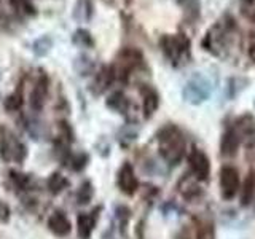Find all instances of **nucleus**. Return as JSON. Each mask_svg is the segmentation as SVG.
<instances>
[{
	"label": "nucleus",
	"instance_id": "obj_1",
	"mask_svg": "<svg viewBox=\"0 0 255 239\" xmlns=\"http://www.w3.org/2000/svg\"><path fill=\"white\" fill-rule=\"evenodd\" d=\"M159 153L164 158V161L169 164H177L185 153V140L182 132L174 126H167L158 134Z\"/></svg>",
	"mask_w": 255,
	"mask_h": 239
},
{
	"label": "nucleus",
	"instance_id": "obj_2",
	"mask_svg": "<svg viewBox=\"0 0 255 239\" xmlns=\"http://www.w3.org/2000/svg\"><path fill=\"white\" fill-rule=\"evenodd\" d=\"M211 90H212V86L209 83V80H207L204 75L195 74L185 83V86H183L182 96L188 104L199 106V104L207 101V98L211 96Z\"/></svg>",
	"mask_w": 255,
	"mask_h": 239
},
{
	"label": "nucleus",
	"instance_id": "obj_3",
	"mask_svg": "<svg viewBox=\"0 0 255 239\" xmlns=\"http://www.w3.org/2000/svg\"><path fill=\"white\" fill-rule=\"evenodd\" d=\"M220 190L222 196L231 199L239 191V172L233 166H223L220 169Z\"/></svg>",
	"mask_w": 255,
	"mask_h": 239
},
{
	"label": "nucleus",
	"instance_id": "obj_4",
	"mask_svg": "<svg viewBox=\"0 0 255 239\" xmlns=\"http://www.w3.org/2000/svg\"><path fill=\"white\" fill-rule=\"evenodd\" d=\"M188 163H190V171L193 172L196 180H207L211 175V163L209 158L206 156L204 151L193 148L188 155Z\"/></svg>",
	"mask_w": 255,
	"mask_h": 239
},
{
	"label": "nucleus",
	"instance_id": "obj_5",
	"mask_svg": "<svg viewBox=\"0 0 255 239\" xmlns=\"http://www.w3.org/2000/svg\"><path fill=\"white\" fill-rule=\"evenodd\" d=\"M188 45H190L188 38L183 37L182 34H179V35H166L161 40L163 51L166 53V56L172 62L177 61L182 56V53H185L188 50Z\"/></svg>",
	"mask_w": 255,
	"mask_h": 239
},
{
	"label": "nucleus",
	"instance_id": "obj_6",
	"mask_svg": "<svg viewBox=\"0 0 255 239\" xmlns=\"http://www.w3.org/2000/svg\"><path fill=\"white\" fill-rule=\"evenodd\" d=\"M118 187L125 195L131 196L135 193V190H137V187H139V182H137V177H135L131 164L126 163L122 166V169H120V172H118Z\"/></svg>",
	"mask_w": 255,
	"mask_h": 239
},
{
	"label": "nucleus",
	"instance_id": "obj_7",
	"mask_svg": "<svg viewBox=\"0 0 255 239\" xmlns=\"http://www.w3.org/2000/svg\"><path fill=\"white\" fill-rule=\"evenodd\" d=\"M48 228L56 236H67L70 233V222L62 212H54L50 219H48Z\"/></svg>",
	"mask_w": 255,
	"mask_h": 239
},
{
	"label": "nucleus",
	"instance_id": "obj_8",
	"mask_svg": "<svg viewBox=\"0 0 255 239\" xmlns=\"http://www.w3.org/2000/svg\"><path fill=\"white\" fill-rule=\"evenodd\" d=\"M239 134L235 129H228L225 134L222 135V142H220V150L222 155L225 156H233L238 148H239Z\"/></svg>",
	"mask_w": 255,
	"mask_h": 239
},
{
	"label": "nucleus",
	"instance_id": "obj_9",
	"mask_svg": "<svg viewBox=\"0 0 255 239\" xmlns=\"http://www.w3.org/2000/svg\"><path fill=\"white\" fill-rule=\"evenodd\" d=\"M46 93H48V85H46V78L43 77L37 82V85L34 86V90H32V94H30V106L35 110H40L43 107Z\"/></svg>",
	"mask_w": 255,
	"mask_h": 239
},
{
	"label": "nucleus",
	"instance_id": "obj_10",
	"mask_svg": "<svg viewBox=\"0 0 255 239\" xmlns=\"http://www.w3.org/2000/svg\"><path fill=\"white\" fill-rule=\"evenodd\" d=\"M2 155H5V158L8 159H16V161H21L26 156V150L21 145L18 140H5L3 142V147H2Z\"/></svg>",
	"mask_w": 255,
	"mask_h": 239
},
{
	"label": "nucleus",
	"instance_id": "obj_11",
	"mask_svg": "<svg viewBox=\"0 0 255 239\" xmlns=\"http://www.w3.org/2000/svg\"><path fill=\"white\" fill-rule=\"evenodd\" d=\"M96 225V219L90 214H80L77 217V231H78V236L82 239H88L91 236L93 230Z\"/></svg>",
	"mask_w": 255,
	"mask_h": 239
},
{
	"label": "nucleus",
	"instance_id": "obj_12",
	"mask_svg": "<svg viewBox=\"0 0 255 239\" xmlns=\"http://www.w3.org/2000/svg\"><path fill=\"white\" fill-rule=\"evenodd\" d=\"M142 96H143V114H145L147 118H150L158 109V104H159L158 94L155 90H151V88H145V90L142 91Z\"/></svg>",
	"mask_w": 255,
	"mask_h": 239
},
{
	"label": "nucleus",
	"instance_id": "obj_13",
	"mask_svg": "<svg viewBox=\"0 0 255 239\" xmlns=\"http://www.w3.org/2000/svg\"><path fill=\"white\" fill-rule=\"evenodd\" d=\"M46 185H48V190H50L53 195H58V193H61L64 188H66L67 179L64 177L62 174H59V172H53L50 175V179H48Z\"/></svg>",
	"mask_w": 255,
	"mask_h": 239
},
{
	"label": "nucleus",
	"instance_id": "obj_14",
	"mask_svg": "<svg viewBox=\"0 0 255 239\" xmlns=\"http://www.w3.org/2000/svg\"><path fill=\"white\" fill-rule=\"evenodd\" d=\"M93 14V5L90 0H78L75 11H74V18L78 21H88Z\"/></svg>",
	"mask_w": 255,
	"mask_h": 239
},
{
	"label": "nucleus",
	"instance_id": "obj_15",
	"mask_svg": "<svg viewBox=\"0 0 255 239\" xmlns=\"http://www.w3.org/2000/svg\"><path fill=\"white\" fill-rule=\"evenodd\" d=\"M107 106L110 107V109H114V110H117V112H123L128 109V99L125 98V94L123 93H114L109 98V101H107Z\"/></svg>",
	"mask_w": 255,
	"mask_h": 239
},
{
	"label": "nucleus",
	"instance_id": "obj_16",
	"mask_svg": "<svg viewBox=\"0 0 255 239\" xmlns=\"http://www.w3.org/2000/svg\"><path fill=\"white\" fill-rule=\"evenodd\" d=\"M74 43L82 48H90V46H93L94 42H93V37L90 32L85 29H78L74 34Z\"/></svg>",
	"mask_w": 255,
	"mask_h": 239
},
{
	"label": "nucleus",
	"instance_id": "obj_17",
	"mask_svg": "<svg viewBox=\"0 0 255 239\" xmlns=\"http://www.w3.org/2000/svg\"><path fill=\"white\" fill-rule=\"evenodd\" d=\"M196 239H214V228L211 223L199 222L196 230Z\"/></svg>",
	"mask_w": 255,
	"mask_h": 239
},
{
	"label": "nucleus",
	"instance_id": "obj_18",
	"mask_svg": "<svg viewBox=\"0 0 255 239\" xmlns=\"http://www.w3.org/2000/svg\"><path fill=\"white\" fill-rule=\"evenodd\" d=\"M21 106H22V99H21V96L16 94V93L14 94H10L5 99V107L8 110H18Z\"/></svg>",
	"mask_w": 255,
	"mask_h": 239
},
{
	"label": "nucleus",
	"instance_id": "obj_19",
	"mask_svg": "<svg viewBox=\"0 0 255 239\" xmlns=\"http://www.w3.org/2000/svg\"><path fill=\"white\" fill-rule=\"evenodd\" d=\"M91 195H93V188H91L90 183L86 182L85 185L80 188V191H78V203L86 204L91 199Z\"/></svg>",
	"mask_w": 255,
	"mask_h": 239
},
{
	"label": "nucleus",
	"instance_id": "obj_20",
	"mask_svg": "<svg viewBox=\"0 0 255 239\" xmlns=\"http://www.w3.org/2000/svg\"><path fill=\"white\" fill-rule=\"evenodd\" d=\"M8 219H10V207L0 201V222H8Z\"/></svg>",
	"mask_w": 255,
	"mask_h": 239
},
{
	"label": "nucleus",
	"instance_id": "obj_21",
	"mask_svg": "<svg viewBox=\"0 0 255 239\" xmlns=\"http://www.w3.org/2000/svg\"><path fill=\"white\" fill-rule=\"evenodd\" d=\"M86 155H78V156H75L74 158V164H72V166H74V169H82V167L86 164Z\"/></svg>",
	"mask_w": 255,
	"mask_h": 239
},
{
	"label": "nucleus",
	"instance_id": "obj_22",
	"mask_svg": "<svg viewBox=\"0 0 255 239\" xmlns=\"http://www.w3.org/2000/svg\"><path fill=\"white\" fill-rule=\"evenodd\" d=\"M10 3L14 10H24V8H27L29 0H10Z\"/></svg>",
	"mask_w": 255,
	"mask_h": 239
},
{
	"label": "nucleus",
	"instance_id": "obj_23",
	"mask_svg": "<svg viewBox=\"0 0 255 239\" xmlns=\"http://www.w3.org/2000/svg\"><path fill=\"white\" fill-rule=\"evenodd\" d=\"M244 2H247V3H252V2H255V0H244Z\"/></svg>",
	"mask_w": 255,
	"mask_h": 239
},
{
	"label": "nucleus",
	"instance_id": "obj_24",
	"mask_svg": "<svg viewBox=\"0 0 255 239\" xmlns=\"http://www.w3.org/2000/svg\"><path fill=\"white\" fill-rule=\"evenodd\" d=\"M254 106H255V101H254Z\"/></svg>",
	"mask_w": 255,
	"mask_h": 239
}]
</instances>
